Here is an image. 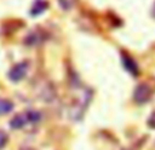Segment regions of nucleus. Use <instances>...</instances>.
Segmentation results:
<instances>
[{"mask_svg": "<svg viewBox=\"0 0 155 150\" xmlns=\"http://www.w3.org/2000/svg\"><path fill=\"white\" fill-rule=\"evenodd\" d=\"M27 68H29V66H27L26 62L18 63V64H15L10 70V73H8V78H10L12 82H19V80H22L25 77H26Z\"/></svg>", "mask_w": 155, "mask_h": 150, "instance_id": "obj_2", "label": "nucleus"}, {"mask_svg": "<svg viewBox=\"0 0 155 150\" xmlns=\"http://www.w3.org/2000/svg\"><path fill=\"white\" fill-rule=\"evenodd\" d=\"M151 96H153V90L146 83H140L136 89H135V93H134V98L137 104H144V102L150 101Z\"/></svg>", "mask_w": 155, "mask_h": 150, "instance_id": "obj_1", "label": "nucleus"}, {"mask_svg": "<svg viewBox=\"0 0 155 150\" xmlns=\"http://www.w3.org/2000/svg\"><path fill=\"white\" fill-rule=\"evenodd\" d=\"M7 142H8V137H7V134H5L3 130H0V149H3L5 145H7Z\"/></svg>", "mask_w": 155, "mask_h": 150, "instance_id": "obj_8", "label": "nucleus"}, {"mask_svg": "<svg viewBox=\"0 0 155 150\" xmlns=\"http://www.w3.org/2000/svg\"><path fill=\"white\" fill-rule=\"evenodd\" d=\"M147 124H148V127H151V128H155V112L151 113V116L147 120Z\"/></svg>", "mask_w": 155, "mask_h": 150, "instance_id": "obj_9", "label": "nucleus"}, {"mask_svg": "<svg viewBox=\"0 0 155 150\" xmlns=\"http://www.w3.org/2000/svg\"><path fill=\"white\" fill-rule=\"evenodd\" d=\"M26 118H27V121L37 123V121L41 119V113L37 112V111H27V112H26Z\"/></svg>", "mask_w": 155, "mask_h": 150, "instance_id": "obj_7", "label": "nucleus"}, {"mask_svg": "<svg viewBox=\"0 0 155 150\" xmlns=\"http://www.w3.org/2000/svg\"><path fill=\"white\" fill-rule=\"evenodd\" d=\"M14 109V104L10 100L5 98H0V115H5V113H10Z\"/></svg>", "mask_w": 155, "mask_h": 150, "instance_id": "obj_6", "label": "nucleus"}, {"mask_svg": "<svg viewBox=\"0 0 155 150\" xmlns=\"http://www.w3.org/2000/svg\"><path fill=\"white\" fill-rule=\"evenodd\" d=\"M46 8H48V2H46V0H35L34 4L30 8V14H31L33 16H38L40 14H42Z\"/></svg>", "mask_w": 155, "mask_h": 150, "instance_id": "obj_5", "label": "nucleus"}, {"mask_svg": "<svg viewBox=\"0 0 155 150\" xmlns=\"http://www.w3.org/2000/svg\"><path fill=\"white\" fill-rule=\"evenodd\" d=\"M121 56H123V66H124V68H125L128 73H131L132 75L137 77V75H139V67H137L136 62H135V60L132 59L128 53H125V52H123V55H121Z\"/></svg>", "mask_w": 155, "mask_h": 150, "instance_id": "obj_3", "label": "nucleus"}, {"mask_svg": "<svg viewBox=\"0 0 155 150\" xmlns=\"http://www.w3.org/2000/svg\"><path fill=\"white\" fill-rule=\"evenodd\" d=\"M29 123L27 121V118H26V113H19V115H15L10 121V126L11 128L14 130H19L22 127H25V124Z\"/></svg>", "mask_w": 155, "mask_h": 150, "instance_id": "obj_4", "label": "nucleus"}, {"mask_svg": "<svg viewBox=\"0 0 155 150\" xmlns=\"http://www.w3.org/2000/svg\"><path fill=\"white\" fill-rule=\"evenodd\" d=\"M21 150H34V149H33V148H22Z\"/></svg>", "mask_w": 155, "mask_h": 150, "instance_id": "obj_10", "label": "nucleus"}]
</instances>
